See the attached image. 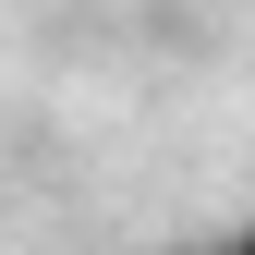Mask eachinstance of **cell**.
<instances>
[{
    "mask_svg": "<svg viewBox=\"0 0 255 255\" xmlns=\"http://www.w3.org/2000/svg\"><path fill=\"white\" fill-rule=\"evenodd\" d=\"M195 255H255V207H243V219H231V231H207V243H195Z\"/></svg>",
    "mask_w": 255,
    "mask_h": 255,
    "instance_id": "obj_1",
    "label": "cell"
},
{
    "mask_svg": "<svg viewBox=\"0 0 255 255\" xmlns=\"http://www.w3.org/2000/svg\"><path fill=\"white\" fill-rule=\"evenodd\" d=\"M158 255H195V243H158Z\"/></svg>",
    "mask_w": 255,
    "mask_h": 255,
    "instance_id": "obj_2",
    "label": "cell"
}]
</instances>
